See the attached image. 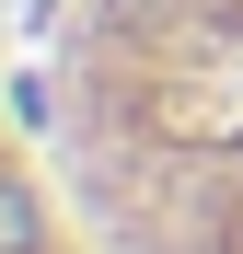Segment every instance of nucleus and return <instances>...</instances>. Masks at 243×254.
<instances>
[{
    "label": "nucleus",
    "mask_w": 243,
    "mask_h": 254,
    "mask_svg": "<svg viewBox=\"0 0 243 254\" xmlns=\"http://www.w3.org/2000/svg\"><path fill=\"white\" fill-rule=\"evenodd\" d=\"M70 150L139 254H243V0H93Z\"/></svg>",
    "instance_id": "nucleus-1"
}]
</instances>
